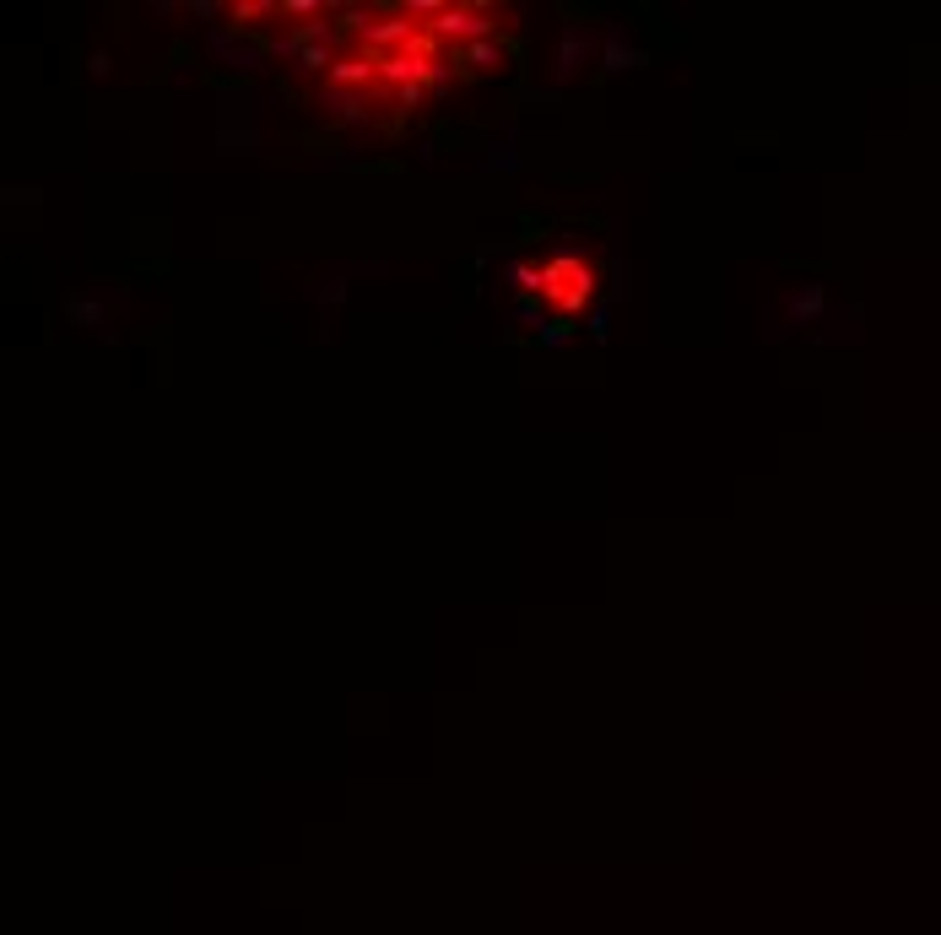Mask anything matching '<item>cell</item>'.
Returning a JSON list of instances; mask_svg holds the SVG:
<instances>
[{
  "mask_svg": "<svg viewBox=\"0 0 941 935\" xmlns=\"http://www.w3.org/2000/svg\"><path fill=\"white\" fill-rule=\"evenodd\" d=\"M514 276H520V287L552 298L563 314H579L590 303V292H595V260L579 255V249H552L541 265H520Z\"/></svg>",
  "mask_w": 941,
  "mask_h": 935,
  "instance_id": "cell-1",
  "label": "cell"
},
{
  "mask_svg": "<svg viewBox=\"0 0 941 935\" xmlns=\"http://www.w3.org/2000/svg\"><path fill=\"white\" fill-rule=\"evenodd\" d=\"M466 60H476L482 71H493V65H503V49H493V44H471V49H466Z\"/></svg>",
  "mask_w": 941,
  "mask_h": 935,
  "instance_id": "cell-2",
  "label": "cell"
}]
</instances>
